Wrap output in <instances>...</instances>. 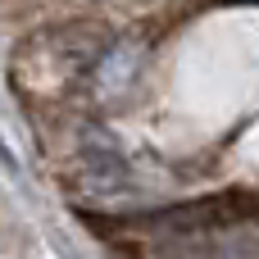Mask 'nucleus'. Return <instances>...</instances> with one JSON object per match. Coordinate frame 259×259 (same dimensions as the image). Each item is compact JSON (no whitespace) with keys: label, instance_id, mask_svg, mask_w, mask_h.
Listing matches in <instances>:
<instances>
[{"label":"nucleus","instance_id":"nucleus-1","mask_svg":"<svg viewBox=\"0 0 259 259\" xmlns=\"http://www.w3.org/2000/svg\"><path fill=\"white\" fill-rule=\"evenodd\" d=\"M0 164H5V168H14V155H9V146H5V137H0Z\"/></svg>","mask_w":259,"mask_h":259}]
</instances>
